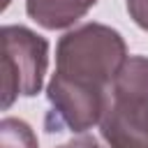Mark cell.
Instances as JSON below:
<instances>
[{
    "mask_svg": "<svg viewBox=\"0 0 148 148\" xmlns=\"http://www.w3.org/2000/svg\"><path fill=\"white\" fill-rule=\"evenodd\" d=\"M0 148H37V136L28 123L5 118L0 123Z\"/></svg>",
    "mask_w": 148,
    "mask_h": 148,
    "instance_id": "5",
    "label": "cell"
},
{
    "mask_svg": "<svg viewBox=\"0 0 148 148\" xmlns=\"http://www.w3.org/2000/svg\"><path fill=\"white\" fill-rule=\"evenodd\" d=\"M2 109L16 97H35L49 69V42L25 25L2 28Z\"/></svg>",
    "mask_w": 148,
    "mask_h": 148,
    "instance_id": "3",
    "label": "cell"
},
{
    "mask_svg": "<svg viewBox=\"0 0 148 148\" xmlns=\"http://www.w3.org/2000/svg\"><path fill=\"white\" fill-rule=\"evenodd\" d=\"M127 12L132 21L148 32V0H127Z\"/></svg>",
    "mask_w": 148,
    "mask_h": 148,
    "instance_id": "6",
    "label": "cell"
},
{
    "mask_svg": "<svg viewBox=\"0 0 148 148\" xmlns=\"http://www.w3.org/2000/svg\"><path fill=\"white\" fill-rule=\"evenodd\" d=\"M95 5L97 0H25V12L37 25L62 30L83 18Z\"/></svg>",
    "mask_w": 148,
    "mask_h": 148,
    "instance_id": "4",
    "label": "cell"
},
{
    "mask_svg": "<svg viewBox=\"0 0 148 148\" xmlns=\"http://www.w3.org/2000/svg\"><path fill=\"white\" fill-rule=\"evenodd\" d=\"M127 58L125 39L104 23H83L65 32L56 46V72L46 86L44 130L83 134L99 125L111 83Z\"/></svg>",
    "mask_w": 148,
    "mask_h": 148,
    "instance_id": "1",
    "label": "cell"
},
{
    "mask_svg": "<svg viewBox=\"0 0 148 148\" xmlns=\"http://www.w3.org/2000/svg\"><path fill=\"white\" fill-rule=\"evenodd\" d=\"M109 148H148V58L130 56L109 90L99 120Z\"/></svg>",
    "mask_w": 148,
    "mask_h": 148,
    "instance_id": "2",
    "label": "cell"
},
{
    "mask_svg": "<svg viewBox=\"0 0 148 148\" xmlns=\"http://www.w3.org/2000/svg\"><path fill=\"white\" fill-rule=\"evenodd\" d=\"M56 148H102L92 136H76V139H72V141H67V143H60V146H56Z\"/></svg>",
    "mask_w": 148,
    "mask_h": 148,
    "instance_id": "7",
    "label": "cell"
}]
</instances>
